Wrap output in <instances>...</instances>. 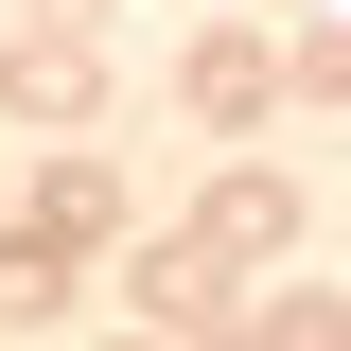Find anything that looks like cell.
<instances>
[{
  "mask_svg": "<svg viewBox=\"0 0 351 351\" xmlns=\"http://www.w3.org/2000/svg\"><path fill=\"white\" fill-rule=\"evenodd\" d=\"M0 123L88 141V123H106V36H88V18H36V36H0Z\"/></svg>",
  "mask_w": 351,
  "mask_h": 351,
  "instance_id": "1",
  "label": "cell"
},
{
  "mask_svg": "<svg viewBox=\"0 0 351 351\" xmlns=\"http://www.w3.org/2000/svg\"><path fill=\"white\" fill-rule=\"evenodd\" d=\"M123 299H141V334H158V351H211L228 316H246V281H228L193 228H141V246H123Z\"/></svg>",
  "mask_w": 351,
  "mask_h": 351,
  "instance_id": "2",
  "label": "cell"
},
{
  "mask_svg": "<svg viewBox=\"0 0 351 351\" xmlns=\"http://www.w3.org/2000/svg\"><path fill=\"white\" fill-rule=\"evenodd\" d=\"M176 228H193V246H211L228 281H246V263H281V246H299V176H281V158H228L211 193L176 211Z\"/></svg>",
  "mask_w": 351,
  "mask_h": 351,
  "instance_id": "3",
  "label": "cell"
},
{
  "mask_svg": "<svg viewBox=\"0 0 351 351\" xmlns=\"http://www.w3.org/2000/svg\"><path fill=\"white\" fill-rule=\"evenodd\" d=\"M176 106H193V123H228V141H246L263 106H281V36H246V18H211V36L176 53Z\"/></svg>",
  "mask_w": 351,
  "mask_h": 351,
  "instance_id": "4",
  "label": "cell"
},
{
  "mask_svg": "<svg viewBox=\"0 0 351 351\" xmlns=\"http://www.w3.org/2000/svg\"><path fill=\"white\" fill-rule=\"evenodd\" d=\"M18 228H36V246H71V263H88V246H123V176H106V141H53Z\"/></svg>",
  "mask_w": 351,
  "mask_h": 351,
  "instance_id": "5",
  "label": "cell"
},
{
  "mask_svg": "<svg viewBox=\"0 0 351 351\" xmlns=\"http://www.w3.org/2000/svg\"><path fill=\"white\" fill-rule=\"evenodd\" d=\"M228 351H351V299L334 281H263V299L228 316Z\"/></svg>",
  "mask_w": 351,
  "mask_h": 351,
  "instance_id": "6",
  "label": "cell"
},
{
  "mask_svg": "<svg viewBox=\"0 0 351 351\" xmlns=\"http://www.w3.org/2000/svg\"><path fill=\"white\" fill-rule=\"evenodd\" d=\"M71 299H88V263H71V246H36V228H0V334H53Z\"/></svg>",
  "mask_w": 351,
  "mask_h": 351,
  "instance_id": "7",
  "label": "cell"
},
{
  "mask_svg": "<svg viewBox=\"0 0 351 351\" xmlns=\"http://www.w3.org/2000/svg\"><path fill=\"white\" fill-rule=\"evenodd\" d=\"M281 88H316V106H351V36H334V18H299V36H281Z\"/></svg>",
  "mask_w": 351,
  "mask_h": 351,
  "instance_id": "8",
  "label": "cell"
},
{
  "mask_svg": "<svg viewBox=\"0 0 351 351\" xmlns=\"http://www.w3.org/2000/svg\"><path fill=\"white\" fill-rule=\"evenodd\" d=\"M123 351H158V334H123Z\"/></svg>",
  "mask_w": 351,
  "mask_h": 351,
  "instance_id": "9",
  "label": "cell"
}]
</instances>
